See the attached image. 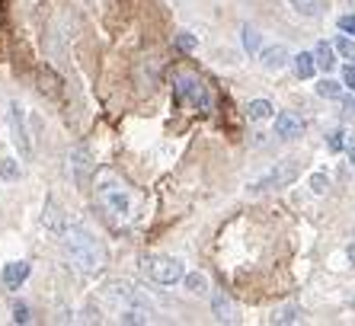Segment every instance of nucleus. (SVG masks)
<instances>
[{"label": "nucleus", "mask_w": 355, "mask_h": 326, "mask_svg": "<svg viewBox=\"0 0 355 326\" xmlns=\"http://www.w3.org/2000/svg\"><path fill=\"white\" fill-rule=\"evenodd\" d=\"M297 176H301V163L297 160H279L275 166H269L263 176H257L247 189H250V196H259V192H272V189L291 186Z\"/></svg>", "instance_id": "obj_6"}, {"label": "nucleus", "mask_w": 355, "mask_h": 326, "mask_svg": "<svg viewBox=\"0 0 355 326\" xmlns=\"http://www.w3.org/2000/svg\"><path fill=\"white\" fill-rule=\"evenodd\" d=\"M93 198L103 218L112 224H125L135 218V192L116 170H99L93 180Z\"/></svg>", "instance_id": "obj_3"}, {"label": "nucleus", "mask_w": 355, "mask_h": 326, "mask_svg": "<svg viewBox=\"0 0 355 326\" xmlns=\"http://www.w3.org/2000/svg\"><path fill=\"white\" fill-rule=\"evenodd\" d=\"M314 58H317V67H320V71H333V67H336L333 45H327V42H317L314 45Z\"/></svg>", "instance_id": "obj_15"}, {"label": "nucleus", "mask_w": 355, "mask_h": 326, "mask_svg": "<svg viewBox=\"0 0 355 326\" xmlns=\"http://www.w3.org/2000/svg\"><path fill=\"white\" fill-rule=\"evenodd\" d=\"M26 278H29V262L17 259V262H7V266H3V285H7L10 291H17Z\"/></svg>", "instance_id": "obj_11"}, {"label": "nucleus", "mask_w": 355, "mask_h": 326, "mask_svg": "<svg viewBox=\"0 0 355 326\" xmlns=\"http://www.w3.org/2000/svg\"><path fill=\"white\" fill-rule=\"evenodd\" d=\"M103 314H109L119 323H150V304L141 294L138 285H132L128 278H109L96 294Z\"/></svg>", "instance_id": "obj_1"}, {"label": "nucleus", "mask_w": 355, "mask_h": 326, "mask_svg": "<svg viewBox=\"0 0 355 326\" xmlns=\"http://www.w3.org/2000/svg\"><path fill=\"white\" fill-rule=\"evenodd\" d=\"M349 256H352V259H355V246H352V250H349Z\"/></svg>", "instance_id": "obj_31"}, {"label": "nucleus", "mask_w": 355, "mask_h": 326, "mask_svg": "<svg viewBox=\"0 0 355 326\" xmlns=\"http://www.w3.org/2000/svg\"><path fill=\"white\" fill-rule=\"evenodd\" d=\"M307 186H311V192H314V196H327V189H330V180H327V173H311Z\"/></svg>", "instance_id": "obj_22"}, {"label": "nucleus", "mask_w": 355, "mask_h": 326, "mask_svg": "<svg viewBox=\"0 0 355 326\" xmlns=\"http://www.w3.org/2000/svg\"><path fill=\"white\" fill-rule=\"evenodd\" d=\"M275 135L285 141H297L304 135V122H301V115L295 112H279L275 115Z\"/></svg>", "instance_id": "obj_8"}, {"label": "nucleus", "mask_w": 355, "mask_h": 326, "mask_svg": "<svg viewBox=\"0 0 355 326\" xmlns=\"http://www.w3.org/2000/svg\"><path fill=\"white\" fill-rule=\"evenodd\" d=\"M343 83H346L349 90L355 93V61H352V65H346V67H343Z\"/></svg>", "instance_id": "obj_26"}, {"label": "nucleus", "mask_w": 355, "mask_h": 326, "mask_svg": "<svg viewBox=\"0 0 355 326\" xmlns=\"http://www.w3.org/2000/svg\"><path fill=\"white\" fill-rule=\"evenodd\" d=\"M247 119L250 122H269V119H275V106L269 99H253L247 106Z\"/></svg>", "instance_id": "obj_14"}, {"label": "nucleus", "mask_w": 355, "mask_h": 326, "mask_svg": "<svg viewBox=\"0 0 355 326\" xmlns=\"http://www.w3.org/2000/svg\"><path fill=\"white\" fill-rule=\"evenodd\" d=\"M13 320H17V323H29V307L17 304V307H13Z\"/></svg>", "instance_id": "obj_28"}, {"label": "nucleus", "mask_w": 355, "mask_h": 326, "mask_svg": "<svg viewBox=\"0 0 355 326\" xmlns=\"http://www.w3.org/2000/svg\"><path fill=\"white\" fill-rule=\"evenodd\" d=\"M346 151H349V157H352V163H355V131L352 135H346Z\"/></svg>", "instance_id": "obj_29"}, {"label": "nucleus", "mask_w": 355, "mask_h": 326, "mask_svg": "<svg viewBox=\"0 0 355 326\" xmlns=\"http://www.w3.org/2000/svg\"><path fill=\"white\" fill-rule=\"evenodd\" d=\"M19 176H23V170H19V163L13 160V157H3V160H0V180L17 182Z\"/></svg>", "instance_id": "obj_19"}, {"label": "nucleus", "mask_w": 355, "mask_h": 326, "mask_svg": "<svg viewBox=\"0 0 355 326\" xmlns=\"http://www.w3.org/2000/svg\"><path fill=\"white\" fill-rule=\"evenodd\" d=\"M141 272H144L150 282H157V285H176V282H182V275H186V266H182L176 256L148 253V256H141Z\"/></svg>", "instance_id": "obj_5"}, {"label": "nucleus", "mask_w": 355, "mask_h": 326, "mask_svg": "<svg viewBox=\"0 0 355 326\" xmlns=\"http://www.w3.org/2000/svg\"><path fill=\"white\" fill-rule=\"evenodd\" d=\"M182 282H186V291H192V294H205L208 291V278L202 275V272H186Z\"/></svg>", "instance_id": "obj_18"}, {"label": "nucleus", "mask_w": 355, "mask_h": 326, "mask_svg": "<svg viewBox=\"0 0 355 326\" xmlns=\"http://www.w3.org/2000/svg\"><path fill=\"white\" fill-rule=\"evenodd\" d=\"M211 314H215L218 323H237L240 320V307L224 291H218L215 298H211Z\"/></svg>", "instance_id": "obj_9"}, {"label": "nucleus", "mask_w": 355, "mask_h": 326, "mask_svg": "<svg viewBox=\"0 0 355 326\" xmlns=\"http://www.w3.org/2000/svg\"><path fill=\"white\" fill-rule=\"evenodd\" d=\"M291 65H295L297 80H311L317 71V58H314V51H297V55L291 58Z\"/></svg>", "instance_id": "obj_12"}, {"label": "nucleus", "mask_w": 355, "mask_h": 326, "mask_svg": "<svg viewBox=\"0 0 355 326\" xmlns=\"http://www.w3.org/2000/svg\"><path fill=\"white\" fill-rule=\"evenodd\" d=\"M61 250H64V259L80 275H99L109 262L103 240L90 228H83V224H67L64 234H61Z\"/></svg>", "instance_id": "obj_2"}, {"label": "nucleus", "mask_w": 355, "mask_h": 326, "mask_svg": "<svg viewBox=\"0 0 355 326\" xmlns=\"http://www.w3.org/2000/svg\"><path fill=\"white\" fill-rule=\"evenodd\" d=\"M297 17H320V0H288Z\"/></svg>", "instance_id": "obj_17"}, {"label": "nucleus", "mask_w": 355, "mask_h": 326, "mask_svg": "<svg viewBox=\"0 0 355 326\" xmlns=\"http://www.w3.org/2000/svg\"><path fill=\"white\" fill-rule=\"evenodd\" d=\"M339 29H343L346 35H355V17L352 13H349V17H339Z\"/></svg>", "instance_id": "obj_27"}, {"label": "nucleus", "mask_w": 355, "mask_h": 326, "mask_svg": "<svg viewBox=\"0 0 355 326\" xmlns=\"http://www.w3.org/2000/svg\"><path fill=\"white\" fill-rule=\"evenodd\" d=\"M297 307L295 304H282V307H275L272 310V317H269V323H275V326H282V323H297Z\"/></svg>", "instance_id": "obj_16"}, {"label": "nucleus", "mask_w": 355, "mask_h": 326, "mask_svg": "<svg viewBox=\"0 0 355 326\" xmlns=\"http://www.w3.org/2000/svg\"><path fill=\"white\" fill-rule=\"evenodd\" d=\"M343 106H346V115L355 119V99H343Z\"/></svg>", "instance_id": "obj_30"}, {"label": "nucleus", "mask_w": 355, "mask_h": 326, "mask_svg": "<svg viewBox=\"0 0 355 326\" xmlns=\"http://www.w3.org/2000/svg\"><path fill=\"white\" fill-rule=\"evenodd\" d=\"M10 135H13V144H17V151L23 157L33 154V141H29V125H26V109L23 103H10Z\"/></svg>", "instance_id": "obj_7"}, {"label": "nucleus", "mask_w": 355, "mask_h": 326, "mask_svg": "<svg viewBox=\"0 0 355 326\" xmlns=\"http://www.w3.org/2000/svg\"><path fill=\"white\" fill-rule=\"evenodd\" d=\"M243 49H247L250 55H259V33L253 26H243Z\"/></svg>", "instance_id": "obj_23"}, {"label": "nucleus", "mask_w": 355, "mask_h": 326, "mask_svg": "<svg viewBox=\"0 0 355 326\" xmlns=\"http://www.w3.org/2000/svg\"><path fill=\"white\" fill-rule=\"evenodd\" d=\"M333 49L339 51V58L355 61V39H349V35H336V45H333Z\"/></svg>", "instance_id": "obj_21"}, {"label": "nucleus", "mask_w": 355, "mask_h": 326, "mask_svg": "<svg viewBox=\"0 0 355 326\" xmlns=\"http://www.w3.org/2000/svg\"><path fill=\"white\" fill-rule=\"evenodd\" d=\"M176 45H180L182 51H196L198 42H196V35H192V33H180V35H176Z\"/></svg>", "instance_id": "obj_24"}, {"label": "nucleus", "mask_w": 355, "mask_h": 326, "mask_svg": "<svg viewBox=\"0 0 355 326\" xmlns=\"http://www.w3.org/2000/svg\"><path fill=\"white\" fill-rule=\"evenodd\" d=\"M173 90H176V96H180V103L198 109V112H211V87H208L196 71H176Z\"/></svg>", "instance_id": "obj_4"}, {"label": "nucleus", "mask_w": 355, "mask_h": 326, "mask_svg": "<svg viewBox=\"0 0 355 326\" xmlns=\"http://www.w3.org/2000/svg\"><path fill=\"white\" fill-rule=\"evenodd\" d=\"M327 144H330V151H346V135H343V131H330V135H327Z\"/></svg>", "instance_id": "obj_25"}, {"label": "nucleus", "mask_w": 355, "mask_h": 326, "mask_svg": "<svg viewBox=\"0 0 355 326\" xmlns=\"http://www.w3.org/2000/svg\"><path fill=\"white\" fill-rule=\"evenodd\" d=\"M314 93L323 99H343V87H339L336 80H320L314 83Z\"/></svg>", "instance_id": "obj_20"}, {"label": "nucleus", "mask_w": 355, "mask_h": 326, "mask_svg": "<svg viewBox=\"0 0 355 326\" xmlns=\"http://www.w3.org/2000/svg\"><path fill=\"white\" fill-rule=\"evenodd\" d=\"M259 65L266 71H282L288 65V49L285 45H269V49H259Z\"/></svg>", "instance_id": "obj_10"}, {"label": "nucleus", "mask_w": 355, "mask_h": 326, "mask_svg": "<svg viewBox=\"0 0 355 326\" xmlns=\"http://www.w3.org/2000/svg\"><path fill=\"white\" fill-rule=\"evenodd\" d=\"M45 228L55 230V234H64V228H67L64 208H61L55 198H49V205H45Z\"/></svg>", "instance_id": "obj_13"}]
</instances>
